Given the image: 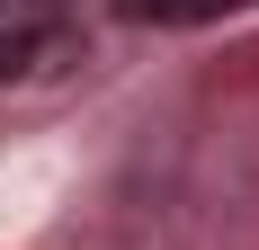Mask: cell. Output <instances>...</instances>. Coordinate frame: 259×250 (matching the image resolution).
<instances>
[{"label":"cell","mask_w":259,"mask_h":250,"mask_svg":"<svg viewBox=\"0 0 259 250\" xmlns=\"http://www.w3.org/2000/svg\"><path fill=\"white\" fill-rule=\"evenodd\" d=\"M206 0H116V18H197Z\"/></svg>","instance_id":"6da1fadb"},{"label":"cell","mask_w":259,"mask_h":250,"mask_svg":"<svg viewBox=\"0 0 259 250\" xmlns=\"http://www.w3.org/2000/svg\"><path fill=\"white\" fill-rule=\"evenodd\" d=\"M214 9H250V0H206V9H197V18H214Z\"/></svg>","instance_id":"3957f363"},{"label":"cell","mask_w":259,"mask_h":250,"mask_svg":"<svg viewBox=\"0 0 259 250\" xmlns=\"http://www.w3.org/2000/svg\"><path fill=\"white\" fill-rule=\"evenodd\" d=\"M27 54H36V36H0V80H18Z\"/></svg>","instance_id":"7a4b0ae2"}]
</instances>
